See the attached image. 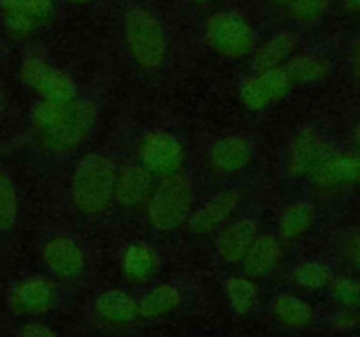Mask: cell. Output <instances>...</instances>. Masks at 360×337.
Returning <instances> with one entry per match:
<instances>
[{
    "mask_svg": "<svg viewBox=\"0 0 360 337\" xmlns=\"http://www.w3.org/2000/svg\"><path fill=\"white\" fill-rule=\"evenodd\" d=\"M118 165L111 157L88 153L70 176V202L77 214L97 218L115 206V183Z\"/></svg>",
    "mask_w": 360,
    "mask_h": 337,
    "instance_id": "cell-1",
    "label": "cell"
},
{
    "mask_svg": "<svg viewBox=\"0 0 360 337\" xmlns=\"http://www.w3.org/2000/svg\"><path fill=\"white\" fill-rule=\"evenodd\" d=\"M122 34L127 51L143 70H158L167 60V32L160 18L144 6L127 7L122 16Z\"/></svg>",
    "mask_w": 360,
    "mask_h": 337,
    "instance_id": "cell-2",
    "label": "cell"
},
{
    "mask_svg": "<svg viewBox=\"0 0 360 337\" xmlns=\"http://www.w3.org/2000/svg\"><path fill=\"white\" fill-rule=\"evenodd\" d=\"M144 211L150 227L158 234H172L185 227L193 211L190 179L183 172L158 179Z\"/></svg>",
    "mask_w": 360,
    "mask_h": 337,
    "instance_id": "cell-3",
    "label": "cell"
},
{
    "mask_svg": "<svg viewBox=\"0 0 360 337\" xmlns=\"http://www.w3.org/2000/svg\"><path fill=\"white\" fill-rule=\"evenodd\" d=\"M204 41L218 56L236 62L252 56L257 48L255 28L236 11L211 14L204 23Z\"/></svg>",
    "mask_w": 360,
    "mask_h": 337,
    "instance_id": "cell-4",
    "label": "cell"
},
{
    "mask_svg": "<svg viewBox=\"0 0 360 337\" xmlns=\"http://www.w3.org/2000/svg\"><path fill=\"white\" fill-rule=\"evenodd\" d=\"M98 107L91 98H79L70 102L63 121L49 136L39 139V146L56 157H69L81 150L95 128Z\"/></svg>",
    "mask_w": 360,
    "mask_h": 337,
    "instance_id": "cell-5",
    "label": "cell"
},
{
    "mask_svg": "<svg viewBox=\"0 0 360 337\" xmlns=\"http://www.w3.org/2000/svg\"><path fill=\"white\" fill-rule=\"evenodd\" d=\"M20 79L39 100L70 104L77 98L79 88L67 70L53 65L37 55L27 56L20 65Z\"/></svg>",
    "mask_w": 360,
    "mask_h": 337,
    "instance_id": "cell-6",
    "label": "cell"
},
{
    "mask_svg": "<svg viewBox=\"0 0 360 337\" xmlns=\"http://www.w3.org/2000/svg\"><path fill=\"white\" fill-rule=\"evenodd\" d=\"M63 284L49 274H32L13 284L7 297L11 312L20 318H42L62 304Z\"/></svg>",
    "mask_w": 360,
    "mask_h": 337,
    "instance_id": "cell-7",
    "label": "cell"
},
{
    "mask_svg": "<svg viewBox=\"0 0 360 337\" xmlns=\"http://www.w3.org/2000/svg\"><path fill=\"white\" fill-rule=\"evenodd\" d=\"M41 262L46 274L63 286H77L83 283L88 270V258L83 246L65 234L53 235L41 246Z\"/></svg>",
    "mask_w": 360,
    "mask_h": 337,
    "instance_id": "cell-8",
    "label": "cell"
},
{
    "mask_svg": "<svg viewBox=\"0 0 360 337\" xmlns=\"http://www.w3.org/2000/svg\"><path fill=\"white\" fill-rule=\"evenodd\" d=\"M137 160L157 179L181 174L186 164V150L178 136L167 130H153L141 139Z\"/></svg>",
    "mask_w": 360,
    "mask_h": 337,
    "instance_id": "cell-9",
    "label": "cell"
},
{
    "mask_svg": "<svg viewBox=\"0 0 360 337\" xmlns=\"http://www.w3.org/2000/svg\"><path fill=\"white\" fill-rule=\"evenodd\" d=\"M190 290L179 281H158L137 295L141 325L160 323L185 311Z\"/></svg>",
    "mask_w": 360,
    "mask_h": 337,
    "instance_id": "cell-10",
    "label": "cell"
},
{
    "mask_svg": "<svg viewBox=\"0 0 360 337\" xmlns=\"http://www.w3.org/2000/svg\"><path fill=\"white\" fill-rule=\"evenodd\" d=\"M90 311L94 322L105 330L123 332L141 325L137 295L123 288H105L98 291L91 300Z\"/></svg>",
    "mask_w": 360,
    "mask_h": 337,
    "instance_id": "cell-11",
    "label": "cell"
},
{
    "mask_svg": "<svg viewBox=\"0 0 360 337\" xmlns=\"http://www.w3.org/2000/svg\"><path fill=\"white\" fill-rule=\"evenodd\" d=\"M292 88L294 84L285 67L259 70L243 79L239 86V100L248 111L262 112L283 100Z\"/></svg>",
    "mask_w": 360,
    "mask_h": 337,
    "instance_id": "cell-12",
    "label": "cell"
},
{
    "mask_svg": "<svg viewBox=\"0 0 360 337\" xmlns=\"http://www.w3.org/2000/svg\"><path fill=\"white\" fill-rule=\"evenodd\" d=\"M0 14L7 34L27 39L48 27L55 14V0H0Z\"/></svg>",
    "mask_w": 360,
    "mask_h": 337,
    "instance_id": "cell-13",
    "label": "cell"
},
{
    "mask_svg": "<svg viewBox=\"0 0 360 337\" xmlns=\"http://www.w3.org/2000/svg\"><path fill=\"white\" fill-rule=\"evenodd\" d=\"M243 202V193L238 188H225L211 195L206 202L192 211L186 228L197 237L217 234L224 225L232 221Z\"/></svg>",
    "mask_w": 360,
    "mask_h": 337,
    "instance_id": "cell-14",
    "label": "cell"
},
{
    "mask_svg": "<svg viewBox=\"0 0 360 337\" xmlns=\"http://www.w3.org/2000/svg\"><path fill=\"white\" fill-rule=\"evenodd\" d=\"M158 179L139 161H127L118 165L115 183V204L125 211L146 207Z\"/></svg>",
    "mask_w": 360,
    "mask_h": 337,
    "instance_id": "cell-15",
    "label": "cell"
},
{
    "mask_svg": "<svg viewBox=\"0 0 360 337\" xmlns=\"http://www.w3.org/2000/svg\"><path fill=\"white\" fill-rule=\"evenodd\" d=\"M255 151L245 136H225L214 140L207 150V165L211 172L221 178H232L252 165Z\"/></svg>",
    "mask_w": 360,
    "mask_h": 337,
    "instance_id": "cell-16",
    "label": "cell"
},
{
    "mask_svg": "<svg viewBox=\"0 0 360 337\" xmlns=\"http://www.w3.org/2000/svg\"><path fill=\"white\" fill-rule=\"evenodd\" d=\"M259 234V223L252 218H234L224 225L214 239V251L220 262L225 265H241Z\"/></svg>",
    "mask_w": 360,
    "mask_h": 337,
    "instance_id": "cell-17",
    "label": "cell"
},
{
    "mask_svg": "<svg viewBox=\"0 0 360 337\" xmlns=\"http://www.w3.org/2000/svg\"><path fill=\"white\" fill-rule=\"evenodd\" d=\"M329 153L319 132L311 126H304L290 140L287 151V172L297 179L311 176Z\"/></svg>",
    "mask_w": 360,
    "mask_h": 337,
    "instance_id": "cell-18",
    "label": "cell"
},
{
    "mask_svg": "<svg viewBox=\"0 0 360 337\" xmlns=\"http://www.w3.org/2000/svg\"><path fill=\"white\" fill-rule=\"evenodd\" d=\"M267 311L281 329L306 330L316 323V311L304 297L294 291H276L267 300Z\"/></svg>",
    "mask_w": 360,
    "mask_h": 337,
    "instance_id": "cell-19",
    "label": "cell"
},
{
    "mask_svg": "<svg viewBox=\"0 0 360 337\" xmlns=\"http://www.w3.org/2000/svg\"><path fill=\"white\" fill-rule=\"evenodd\" d=\"M160 267V253L150 242H129L120 255L123 277L132 284H150L158 276Z\"/></svg>",
    "mask_w": 360,
    "mask_h": 337,
    "instance_id": "cell-20",
    "label": "cell"
},
{
    "mask_svg": "<svg viewBox=\"0 0 360 337\" xmlns=\"http://www.w3.org/2000/svg\"><path fill=\"white\" fill-rule=\"evenodd\" d=\"M221 293L232 315L239 318H252L264 305V293L259 281L243 272L225 277L221 283Z\"/></svg>",
    "mask_w": 360,
    "mask_h": 337,
    "instance_id": "cell-21",
    "label": "cell"
},
{
    "mask_svg": "<svg viewBox=\"0 0 360 337\" xmlns=\"http://www.w3.org/2000/svg\"><path fill=\"white\" fill-rule=\"evenodd\" d=\"M283 258V242L274 234H259L241 262V272L260 281L276 272Z\"/></svg>",
    "mask_w": 360,
    "mask_h": 337,
    "instance_id": "cell-22",
    "label": "cell"
},
{
    "mask_svg": "<svg viewBox=\"0 0 360 337\" xmlns=\"http://www.w3.org/2000/svg\"><path fill=\"white\" fill-rule=\"evenodd\" d=\"M301 39L295 30H278L262 44H257L252 55L253 72L278 69L287 65L288 60L297 53Z\"/></svg>",
    "mask_w": 360,
    "mask_h": 337,
    "instance_id": "cell-23",
    "label": "cell"
},
{
    "mask_svg": "<svg viewBox=\"0 0 360 337\" xmlns=\"http://www.w3.org/2000/svg\"><path fill=\"white\" fill-rule=\"evenodd\" d=\"M311 176L316 185L323 188L347 185L360 176V158L352 157V154L329 153Z\"/></svg>",
    "mask_w": 360,
    "mask_h": 337,
    "instance_id": "cell-24",
    "label": "cell"
},
{
    "mask_svg": "<svg viewBox=\"0 0 360 337\" xmlns=\"http://www.w3.org/2000/svg\"><path fill=\"white\" fill-rule=\"evenodd\" d=\"M329 60L319 53H295L285 65L294 86H308L320 83L329 74Z\"/></svg>",
    "mask_w": 360,
    "mask_h": 337,
    "instance_id": "cell-25",
    "label": "cell"
},
{
    "mask_svg": "<svg viewBox=\"0 0 360 337\" xmlns=\"http://www.w3.org/2000/svg\"><path fill=\"white\" fill-rule=\"evenodd\" d=\"M315 221V207L308 202H292L283 207L278 218V239L281 242L297 241L311 228Z\"/></svg>",
    "mask_w": 360,
    "mask_h": 337,
    "instance_id": "cell-26",
    "label": "cell"
},
{
    "mask_svg": "<svg viewBox=\"0 0 360 337\" xmlns=\"http://www.w3.org/2000/svg\"><path fill=\"white\" fill-rule=\"evenodd\" d=\"M333 277L330 267L326 265L323 262H319V260L299 262L290 272L292 284L304 291L326 290V288H329Z\"/></svg>",
    "mask_w": 360,
    "mask_h": 337,
    "instance_id": "cell-27",
    "label": "cell"
},
{
    "mask_svg": "<svg viewBox=\"0 0 360 337\" xmlns=\"http://www.w3.org/2000/svg\"><path fill=\"white\" fill-rule=\"evenodd\" d=\"M67 111H69V104H56V102L46 100L35 102L30 111V123L35 139L39 140L42 137L49 136L63 121Z\"/></svg>",
    "mask_w": 360,
    "mask_h": 337,
    "instance_id": "cell-28",
    "label": "cell"
},
{
    "mask_svg": "<svg viewBox=\"0 0 360 337\" xmlns=\"http://www.w3.org/2000/svg\"><path fill=\"white\" fill-rule=\"evenodd\" d=\"M20 220V195L7 172L0 171V232L14 230Z\"/></svg>",
    "mask_w": 360,
    "mask_h": 337,
    "instance_id": "cell-29",
    "label": "cell"
},
{
    "mask_svg": "<svg viewBox=\"0 0 360 337\" xmlns=\"http://www.w3.org/2000/svg\"><path fill=\"white\" fill-rule=\"evenodd\" d=\"M330 297L341 309H355L360 305V283L347 276L333 277L329 284Z\"/></svg>",
    "mask_w": 360,
    "mask_h": 337,
    "instance_id": "cell-30",
    "label": "cell"
},
{
    "mask_svg": "<svg viewBox=\"0 0 360 337\" xmlns=\"http://www.w3.org/2000/svg\"><path fill=\"white\" fill-rule=\"evenodd\" d=\"M329 4L330 0H294L287 9L292 20L301 25H308L322 18L329 9Z\"/></svg>",
    "mask_w": 360,
    "mask_h": 337,
    "instance_id": "cell-31",
    "label": "cell"
},
{
    "mask_svg": "<svg viewBox=\"0 0 360 337\" xmlns=\"http://www.w3.org/2000/svg\"><path fill=\"white\" fill-rule=\"evenodd\" d=\"M16 337H65L42 318H25L18 329Z\"/></svg>",
    "mask_w": 360,
    "mask_h": 337,
    "instance_id": "cell-32",
    "label": "cell"
},
{
    "mask_svg": "<svg viewBox=\"0 0 360 337\" xmlns=\"http://www.w3.org/2000/svg\"><path fill=\"white\" fill-rule=\"evenodd\" d=\"M188 2L195 7H207V6H213L217 0H188Z\"/></svg>",
    "mask_w": 360,
    "mask_h": 337,
    "instance_id": "cell-33",
    "label": "cell"
},
{
    "mask_svg": "<svg viewBox=\"0 0 360 337\" xmlns=\"http://www.w3.org/2000/svg\"><path fill=\"white\" fill-rule=\"evenodd\" d=\"M269 2L276 7H288L294 0H269Z\"/></svg>",
    "mask_w": 360,
    "mask_h": 337,
    "instance_id": "cell-34",
    "label": "cell"
},
{
    "mask_svg": "<svg viewBox=\"0 0 360 337\" xmlns=\"http://www.w3.org/2000/svg\"><path fill=\"white\" fill-rule=\"evenodd\" d=\"M72 6H88V4H94L95 0H67Z\"/></svg>",
    "mask_w": 360,
    "mask_h": 337,
    "instance_id": "cell-35",
    "label": "cell"
},
{
    "mask_svg": "<svg viewBox=\"0 0 360 337\" xmlns=\"http://www.w3.org/2000/svg\"><path fill=\"white\" fill-rule=\"evenodd\" d=\"M4 111V91L2 88H0V112Z\"/></svg>",
    "mask_w": 360,
    "mask_h": 337,
    "instance_id": "cell-36",
    "label": "cell"
}]
</instances>
